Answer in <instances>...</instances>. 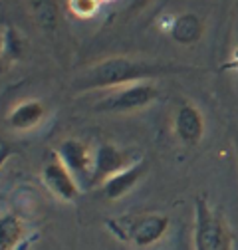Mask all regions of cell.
I'll list each match as a JSON object with an SVG mask.
<instances>
[{
	"label": "cell",
	"mask_w": 238,
	"mask_h": 250,
	"mask_svg": "<svg viewBox=\"0 0 238 250\" xmlns=\"http://www.w3.org/2000/svg\"><path fill=\"white\" fill-rule=\"evenodd\" d=\"M129 165L131 163L127 161V155L121 149H117L111 143H103L94 153V167L87 183L89 187H98V185L101 187L107 179H111L113 175H117Z\"/></svg>",
	"instance_id": "cell-6"
},
{
	"label": "cell",
	"mask_w": 238,
	"mask_h": 250,
	"mask_svg": "<svg viewBox=\"0 0 238 250\" xmlns=\"http://www.w3.org/2000/svg\"><path fill=\"white\" fill-rule=\"evenodd\" d=\"M145 173H147V163L145 161L131 163L129 167H125L123 171H119L117 175H113L111 179H107L101 185L103 197L109 199V201H117V199L125 197L133 189V187L143 179Z\"/></svg>",
	"instance_id": "cell-9"
},
{
	"label": "cell",
	"mask_w": 238,
	"mask_h": 250,
	"mask_svg": "<svg viewBox=\"0 0 238 250\" xmlns=\"http://www.w3.org/2000/svg\"><path fill=\"white\" fill-rule=\"evenodd\" d=\"M28 8L38 28L44 30L46 34H54L58 30V22H60L58 0H28Z\"/></svg>",
	"instance_id": "cell-12"
},
{
	"label": "cell",
	"mask_w": 238,
	"mask_h": 250,
	"mask_svg": "<svg viewBox=\"0 0 238 250\" xmlns=\"http://www.w3.org/2000/svg\"><path fill=\"white\" fill-rule=\"evenodd\" d=\"M151 0H129V4H127V10L129 12H139L141 8H145Z\"/></svg>",
	"instance_id": "cell-16"
},
{
	"label": "cell",
	"mask_w": 238,
	"mask_h": 250,
	"mask_svg": "<svg viewBox=\"0 0 238 250\" xmlns=\"http://www.w3.org/2000/svg\"><path fill=\"white\" fill-rule=\"evenodd\" d=\"M159 96V89L151 82H139L131 85H123L113 89L109 96L99 100L94 109L96 111H105V113H127V111H137L147 105H151Z\"/></svg>",
	"instance_id": "cell-4"
},
{
	"label": "cell",
	"mask_w": 238,
	"mask_h": 250,
	"mask_svg": "<svg viewBox=\"0 0 238 250\" xmlns=\"http://www.w3.org/2000/svg\"><path fill=\"white\" fill-rule=\"evenodd\" d=\"M232 238L204 197L195 199V250H230Z\"/></svg>",
	"instance_id": "cell-3"
},
{
	"label": "cell",
	"mask_w": 238,
	"mask_h": 250,
	"mask_svg": "<svg viewBox=\"0 0 238 250\" xmlns=\"http://www.w3.org/2000/svg\"><path fill=\"white\" fill-rule=\"evenodd\" d=\"M42 181L48 187V191L64 203H74L79 197V187H78V179L74 177V173L60 161V157L56 155V159L48 161L42 169Z\"/></svg>",
	"instance_id": "cell-5"
},
{
	"label": "cell",
	"mask_w": 238,
	"mask_h": 250,
	"mask_svg": "<svg viewBox=\"0 0 238 250\" xmlns=\"http://www.w3.org/2000/svg\"><path fill=\"white\" fill-rule=\"evenodd\" d=\"M173 127L177 137L185 145H197L204 135V117L193 104H181L175 113Z\"/></svg>",
	"instance_id": "cell-7"
},
{
	"label": "cell",
	"mask_w": 238,
	"mask_h": 250,
	"mask_svg": "<svg viewBox=\"0 0 238 250\" xmlns=\"http://www.w3.org/2000/svg\"><path fill=\"white\" fill-rule=\"evenodd\" d=\"M101 2H105V0H101Z\"/></svg>",
	"instance_id": "cell-17"
},
{
	"label": "cell",
	"mask_w": 238,
	"mask_h": 250,
	"mask_svg": "<svg viewBox=\"0 0 238 250\" xmlns=\"http://www.w3.org/2000/svg\"><path fill=\"white\" fill-rule=\"evenodd\" d=\"M107 229L117 236L125 240L135 248H147L157 244L169 230V216L159 212H145V214H131L109 218L105 223Z\"/></svg>",
	"instance_id": "cell-2"
},
{
	"label": "cell",
	"mask_w": 238,
	"mask_h": 250,
	"mask_svg": "<svg viewBox=\"0 0 238 250\" xmlns=\"http://www.w3.org/2000/svg\"><path fill=\"white\" fill-rule=\"evenodd\" d=\"M2 48H4V54H6V50H8V56L10 58H18L20 54H22V42H20V38L16 36V32L8 26H4V30H2Z\"/></svg>",
	"instance_id": "cell-15"
},
{
	"label": "cell",
	"mask_w": 238,
	"mask_h": 250,
	"mask_svg": "<svg viewBox=\"0 0 238 250\" xmlns=\"http://www.w3.org/2000/svg\"><path fill=\"white\" fill-rule=\"evenodd\" d=\"M101 4V0H68V8L78 18H92Z\"/></svg>",
	"instance_id": "cell-14"
},
{
	"label": "cell",
	"mask_w": 238,
	"mask_h": 250,
	"mask_svg": "<svg viewBox=\"0 0 238 250\" xmlns=\"http://www.w3.org/2000/svg\"><path fill=\"white\" fill-rule=\"evenodd\" d=\"M44 115H46V107L42 102L26 100V102H20L8 113V125L18 131H28V129L36 127V125L44 119Z\"/></svg>",
	"instance_id": "cell-11"
},
{
	"label": "cell",
	"mask_w": 238,
	"mask_h": 250,
	"mask_svg": "<svg viewBox=\"0 0 238 250\" xmlns=\"http://www.w3.org/2000/svg\"><path fill=\"white\" fill-rule=\"evenodd\" d=\"M204 32V24L202 20L193 14V12H185V14H178L171 26H169V36L171 40H175L177 44H183V46H191L197 44L202 38Z\"/></svg>",
	"instance_id": "cell-10"
},
{
	"label": "cell",
	"mask_w": 238,
	"mask_h": 250,
	"mask_svg": "<svg viewBox=\"0 0 238 250\" xmlns=\"http://www.w3.org/2000/svg\"><path fill=\"white\" fill-rule=\"evenodd\" d=\"M185 70L187 68H183V66L115 56V58H107V60L99 62V64L87 68L83 74H79L72 82V87L78 91L117 89V87H123V85L147 82L151 78H159L165 74H177V72H185Z\"/></svg>",
	"instance_id": "cell-1"
},
{
	"label": "cell",
	"mask_w": 238,
	"mask_h": 250,
	"mask_svg": "<svg viewBox=\"0 0 238 250\" xmlns=\"http://www.w3.org/2000/svg\"><path fill=\"white\" fill-rule=\"evenodd\" d=\"M58 157L72 173L74 177H87L92 175V167H94V155L89 153V149L78 141V139H66L60 143L58 147Z\"/></svg>",
	"instance_id": "cell-8"
},
{
	"label": "cell",
	"mask_w": 238,
	"mask_h": 250,
	"mask_svg": "<svg viewBox=\"0 0 238 250\" xmlns=\"http://www.w3.org/2000/svg\"><path fill=\"white\" fill-rule=\"evenodd\" d=\"M26 236V225L24 221L14 214L6 212L0 218V250H14Z\"/></svg>",
	"instance_id": "cell-13"
}]
</instances>
